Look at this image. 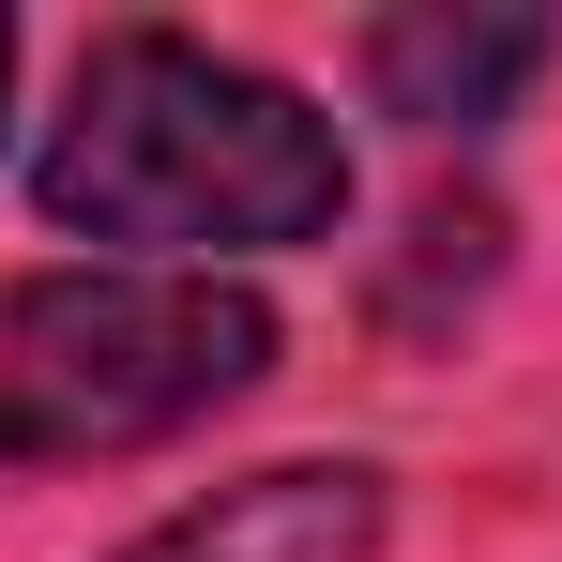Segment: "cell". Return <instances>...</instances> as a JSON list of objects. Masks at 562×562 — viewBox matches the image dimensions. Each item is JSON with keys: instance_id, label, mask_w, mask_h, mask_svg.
I'll return each mask as SVG.
<instances>
[{"instance_id": "cell-1", "label": "cell", "mask_w": 562, "mask_h": 562, "mask_svg": "<svg viewBox=\"0 0 562 562\" xmlns=\"http://www.w3.org/2000/svg\"><path fill=\"white\" fill-rule=\"evenodd\" d=\"M31 183H46V228L137 244V274H183V259L213 274L259 244H319L350 213V153L259 61H228L198 31H106Z\"/></svg>"}, {"instance_id": "cell-4", "label": "cell", "mask_w": 562, "mask_h": 562, "mask_svg": "<svg viewBox=\"0 0 562 562\" xmlns=\"http://www.w3.org/2000/svg\"><path fill=\"white\" fill-rule=\"evenodd\" d=\"M548 77V15H517V0H441V15H380L366 31V92L395 122H426V137H486L502 106Z\"/></svg>"}, {"instance_id": "cell-5", "label": "cell", "mask_w": 562, "mask_h": 562, "mask_svg": "<svg viewBox=\"0 0 562 562\" xmlns=\"http://www.w3.org/2000/svg\"><path fill=\"white\" fill-rule=\"evenodd\" d=\"M0 92H15V31H0Z\"/></svg>"}, {"instance_id": "cell-3", "label": "cell", "mask_w": 562, "mask_h": 562, "mask_svg": "<svg viewBox=\"0 0 562 562\" xmlns=\"http://www.w3.org/2000/svg\"><path fill=\"white\" fill-rule=\"evenodd\" d=\"M380 471L366 457H289V471H244L183 502L168 532H137L122 562H380Z\"/></svg>"}, {"instance_id": "cell-2", "label": "cell", "mask_w": 562, "mask_h": 562, "mask_svg": "<svg viewBox=\"0 0 562 562\" xmlns=\"http://www.w3.org/2000/svg\"><path fill=\"white\" fill-rule=\"evenodd\" d=\"M274 366V304L228 274H31L0 304V457L15 471H92L137 441H183Z\"/></svg>"}]
</instances>
